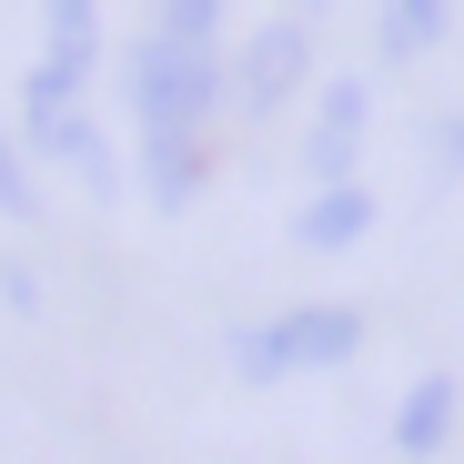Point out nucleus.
Segmentation results:
<instances>
[{
    "mask_svg": "<svg viewBox=\"0 0 464 464\" xmlns=\"http://www.w3.org/2000/svg\"><path fill=\"white\" fill-rule=\"evenodd\" d=\"M404 444H414V454H434V444H444V383H424V394L404 404Z\"/></svg>",
    "mask_w": 464,
    "mask_h": 464,
    "instance_id": "nucleus-8",
    "label": "nucleus"
},
{
    "mask_svg": "<svg viewBox=\"0 0 464 464\" xmlns=\"http://www.w3.org/2000/svg\"><path fill=\"white\" fill-rule=\"evenodd\" d=\"M92 61H102L92 11H51V51L31 61V102H21V111H71V92L92 82Z\"/></svg>",
    "mask_w": 464,
    "mask_h": 464,
    "instance_id": "nucleus-3",
    "label": "nucleus"
},
{
    "mask_svg": "<svg viewBox=\"0 0 464 464\" xmlns=\"http://www.w3.org/2000/svg\"><path fill=\"white\" fill-rule=\"evenodd\" d=\"M202 162H212V141H141V182H151V202L182 212V202L202 192Z\"/></svg>",
    "mask_w": 464,
    "mask_h": 464,
    "instance_id": "nucleus-4",
    "label": "nucleus"
},
{
    "mask_svg": "<svg viewBox=\"0 0 464 464\" xmlns=\"http://www.w3.org/2000/svg\"><path fill=\"white\" fill-rule=\"evenodd\" d=\"M363 222H373V202H363V192H324L314 212H303V243H353Z\"/></svg>",
    "mask_w": 464,
    "mask_h": 464,
    "instance_id": "nucleus-7",
    "label": "nucleus"
},
{
    "mask_svg": "<svg viewBox=\"0 0 464 464\" xmlns=\"http://www.w3.org/2000/svg\"><path fill=\"white\" fill-rule=\"evenodd\" d=\"M424 41H434V11H394V21H383V51H394V61L424 51Z\"/></svg>",
    "mask_w": 464,
    "mask_h": 464,
    "instance_id": "nucleus-9",
    "label": "nucleus"
},
{
    "mask_svg": "<svg viewBox=\"0 0 464 464\" xmlns=\"http://www.w3.org/2000/svg\"><path fill=\"white\" fill-rule=\"evenodd\" d=\"M353 314L343 303H303V314H283V324H263V334H243V373H303V363H334V353H353Z\"/></svg>",
    "mask_w": 464,
    "mask_h": 464,
    "instance_id": "nucleus-2",
    "label": "nucleus"
},
{
    "mask_svg": "<svg viewBox=\"0 0 464 464\" xmlns=\"http://www.w3.org/2000/svg\"><path fill=\"white\" fill-rule=\"evenodd\" d=\"M0 212H41V192L21 182V151L11 141H0Z\"/></svg>",
    "mask_w": 464,
    "mask_h": 464,
    "instance_id": "nucleus-10",
    "label": "nucleus"
},
{
    "mask_svg": "<svg viewBox=\"0 0 464 464\" xmlns=\"http://www.w3.org/2000/svg\"><path fill=\"white\" fill-rule=\"evenodd\" d=\"M353 141H363V92H334L324 121H314V172H324V182L353 172Z\"/></svg>",
    "mask_w": 464,
    "mask_h": 464,
    "instance_id": "nucleus-5",
    "label": "nucleus"
},
{
    "mask_svg": "<svg viewBox=\"0 0 464 464\" xmlns=\"http://www.w3.org/2000/svg\"><path fill=\"white\" fill-rule=\"evenodd\" d=\"M293 71H303V31H273V41H263V51L243 61V92H253V111H263V102H273V92L293 82Z\"/></svg>",
    "mask_w": 464,
    "mask_h": 464,
    "instance_id": "nucleus-6",
    "label": "nucleus"
},
{
    "mask_svg": "<svg viewBox=\"0 0 464 464\" xmlns=\"http://www.w3.org/2000/svg\"><path fill=\"white\" fill-rule=\"evenodd\" d=\"M131 111H141V141H202L212 111H222V61L141 41L131 51Z\"/></svg>",
    "mask_w": 464,
    "mask_h": 464,
    "instance_id": "nucleus-1",
    "label": "nucleus"
}]
</instances>
